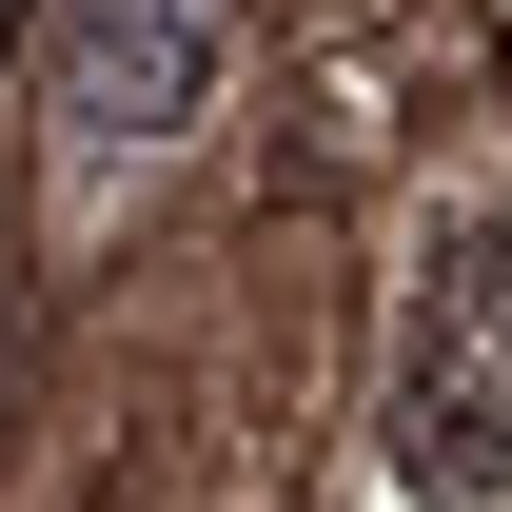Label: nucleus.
I'll use <instances>...</instances> for the list:
<instances>
[{
    "mask_svg": "<svg viewBox=\"0 0 512 512\" xmlns=\"http://www.w3.org/2000/svg\"><path fill=\"white\" fill-rule=\"evenodd\" d=\"M375 453H394L414 512H493L512 493V197L434 237L414 335H394V394H375Z\"/></svg>",
    "mask_w": 512,
    "mask_h": 512,
    "instance_id": "1",
    "label": "nucleus"
},
{
    "mask_svg": "<svg viewBox=\"0 0 512 512\" xmlns=\"http://www.w3.org/2000/svg\"><path fill=\"white\" fill-rule=\"evenodd\" d=\"M20 20H40V0H0V40H20Z\"/></svg>",
    "mask_w": 512,
    "mask_h": 512,
    "instance_id": "3",
    "label": "nucleus"
},
{
    "mask_svg": "<svg viewBox=\"0 0 512 512\" xmlns=\"http://www.w3.org/2000/svg\"><path fill=\"white\" fill-rule=\"evenodd\" d=\"M237 79V0H60V138H197Z\"/></svg>",
    "mask_w": 512,
    "mask_h": 512,
    "instance_id": "2",
    "label": "nucleus"
}]
</instances>
